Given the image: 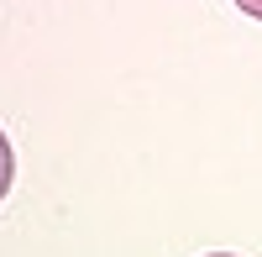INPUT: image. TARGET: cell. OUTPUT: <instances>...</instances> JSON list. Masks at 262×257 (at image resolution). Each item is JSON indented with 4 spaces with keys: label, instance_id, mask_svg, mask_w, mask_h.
<instances>
[{
    "label": "cell",
    "instance_id": "cell-1",
    "mask_svg": "<svg viewBox=\"0 0 262 257\" xmlns=\"http://www.w3.org/2000/svg\"><path fill=\"white\" fill-rule=\"evenodd\" d=\"M11 179H16V158H11V142H6V132H0V200L11 195Z\"/></svg>",
    "mask_w": 262,
    "mask_h": 257
},
{
    "label": "cell",
    "instance_id": "cell-2",
    "mask_svg": "<svg viewBox=\"0 0 262 257\" xmlns=\"http://www.w3.org/2000/svg\"><path fill=\"white\" fill-rule=\"evenodd\" d=\"M236 6H242L247 16H257V21H262V0H236Z\"/></svg>",
    "mask_w": 262,
    "mask_h": 257
},
{
    "label": "cell",
    "instance_id": "cell-3",
    "mask_svg": "<svg viewBox=\"0 0 262 257\" xmlns=\"http://www.w3.org/2000/svg\"><path fill=\"white\" fill-rule=\"evenodd\" d=\"M210 257H231V252H210Z\"/></svg>",
    "mask_w": 262,
    "mask_h": 257
}]
</instances>
